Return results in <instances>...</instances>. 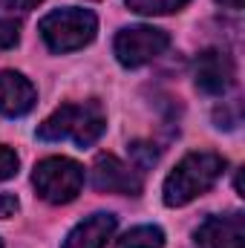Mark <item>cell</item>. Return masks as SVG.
I'll return each instance as SVG.
<instances>
[{
    "label": "cell",
    "mask_w": 245,
    "mask_h": 248,
    "mask_svg": "<svg viewBox=\"0 0 245 248\" xmlns=\"http://www.w3.org/2000/svg\"><path fill=\"white\" fill-rule=\"evenodd\" d=\"M107 130V116L98 101H75L61 104L46 122L38 127V139L44 141H63L72 139L78 147H90Z\"/></svg>",
    "instance_id": "2"
},
{
    "label": "cell",
    "mask_w": 245,
    "mask_h": 248,
    "mask_svg": "<svg viewBox=\"0 0 245 248\" xmlns=\"http://www.w3.org/2000/svg\"><path fill=\"white\" fill-rule=\"evenodd\" d=\"M17 153L12 150V147H6V144H0V182H6V179H12L15 173H17Z\"/></svg>",
    "instance_id": "13"
},
{
    "label": "cell",
    "mask_w": 245,
    "mask_h": 248,
    "mask_svg": "<svg viewBox=\"0 0 245 248\" xmlns=\"http://www.w3.org/2000/svg\"><path fill=\"white\" fill-rule=\"evenodd\" d=\"M92 185H95V190H107V193H127V196L141 193L138 173H133L113 153L95 156V162H92Z\"/></svg>",
    "instance_id": "8"
},
{
    "label": "cell",
    "mask_w": 245,
    "mask_h": 248,
    "mask_svg": "<svg viewBox=\"0 0 245 248\" xmlns=\"http://www.w3.org/2000/svg\"><path fill=\"white\" fill-rule=\"evenodd\" d=\"M222 173H225V159L219 153H211V150L187 153L165 179V187H162L165 205L182 208L187 202H193L196 196L208 193L216 185Z\"/></svg>",
    "instance_id": "1"
},
{
    "label": "cell",
    "mask_w": 245,
    "mask_h": 248,
    "mask_svg": "<svg viewBox=\"0 0 245 248\" xmlns=\"http://www.w3.org/2000/svg\"><path fill=\"white\" fill-rule=\"evenodd\" d=\"M0 248H3V243H0Z\"/></svg>",
    "instance_id": "19"
},
{
    "label": "cell",
    "mask_w": 245,
    "mask_h": 248,
    "mask_svg": "<svg viewBox=\"0 0 245 248\" xmlns=\"http://www.w3.org/2000/svg\"><path fill=\"white\" fill-rule=\"evenodd\" d=\"M20 38V29L12 17H0V49H12Z\"/></svg>",
    "instance_id": "14"
},
{
    "label": "cell",
    "mask_w": 245,
    "mask_h": 248,
    "mask_svg": "<svg viewBox=\"0 0 245 248\" xmlns=\"http://www.w3.org/2000/svg\"><path fill=\"white\" fill-rule=\"evenodd\" d=\"M219 6H225V9H234V12H240L243 9V0H216Z\"/></svg>",
    "instance_id": "18"
},
{
    "label": "cell",
    "mask_w": 245,
    "mask_h": 248,
    "mask_svg": "<svg viewBox=\"0 0 245 248\" xmlns=\"http://www.w3.org/2000/svg\"><path fill=\"white\" fill-rule=\"evenodd\" d=\"M116 225H119V219L113 214H104V211L92 214L66 234L61 248H104L107 240L116 234Z\"/></svg>",
    "instance_id": "10"
},
{
    "label": "cell",
    "mask_w": 245,
    "mask_h": 248,
    "mask_svg": "<svg viewBox=\"0 0 245 248\" xmlns=\"http://www.w3.org/2000/svg\"><path fill=\"white\" fill-rule=\"evenodd\" d=\"M44 0H0V9H6V12H17V15H26V12H32V9H38Z\"/></svg>",
    "instance_id": "16"
},
{
    "label": "cell",
    "mask_w": 245,
    "mask_h": 248,
    "mask_svg": "<svg viewBox=\"0 0 245 248\" xmlns=\"http://www.w3.org/2000/svg\"><path fill=\"white\" fill-rule=\"evenodd\" d=\"M38 101V90L35 84L15 72V69H3L0 72V113L9 116V119H17V116H26Z\"/></svg>",
    "instance_id": "9"
},
{
    "label": "cell",
    "mask_w": 245,
    "mask_h": 248,
    "mask_svg": "<svg viewBox=\"0 0 245 248\" xmlns=\"http://www.w3.org/2000/svg\"><path fill=\"white\" fill-rule=\"evenodd\" d=\"M17 196L15 193H0V219H9V217H15L17 214Z\"/></svg>",
    "instance_id": "17"
},
{
    "label": "cell",
    "mask_w": 245,
    "mask_h": 248,
    "mask_svg": "<svg viewBox=\"0 0 245 248\" xmlns=\"http://www.w3.org/2000/svg\"><path fill=\"white\" fill-rule=\"evenodd\" d=\"M32 185L38 196L49 205H66L72 202L84 187V168L66 156H49L35 165Z\"/></svg>",
    "instance_id": "4"
},
{
    "label": "cell",
    "mask_w": 245,
    "mask_h": 248,
    "mask_svg": "<svg viewBox=\"0 0 245 248\" xmlns=\"http://www.w3.org/2000/svg\"><path fill=\"white\" fill-rule=\"evenodd\" d=\"M170 46V35L165 29H156V26H127L116 35V44H113V52L122 66L127 69H136V66H144L153 58H159L165 49Z\"/></svg>",
    "instance_id": "5"
},
{
    "label": "cell",
    "mask_w": 245,
    "mask_h": 248,
    "mask_svg": "<svg viewBox=\"0 0 245 248\" xmlns=\"http://www.w3.org/2000/svg\"><path fill=\"white\" fill-rule=\"evenodd\" d=\"M196 248H245V219L240 211L208 217L193 231Z\"/></svg>",
    "instance_id": "7"
},
{
    "label": "cell",
    "mask_w": 245,
    "mask_h": 248,
    "mask_svg": "<svg viewBox=\"0 0 245 248\" xmlns=\"http://www.w3.org/2000/svg\"><path fill=\"white\" fill-rule=\"evenodd\" d=\"M113 248H165V231L159 225L130 228Z\"/></svg>",
    "instance_id": "11"
},
{
    "label": "cell",
    "mask_w": 245,
    "mask_h": 248,
    "mask_svg": "<svg viewBox=\"0 0 245 248\" xmlns=\"http://www.w3.org/2000/svg\"><path fill=\"white\" fill-rule=\"evenodd\" d=\"M187 3H190V0H127L130 12H136V15H147V17L179 12V9L187 6Z\"/></svg>",
    "instance_id": "12"
},
{
    "label": "cell",
    "mask_w": 245,
    "mask_h": 248,
    "mask_svg": "<svg viewBox=\"0 0 245 248\" xmlns=\"http://www.w3.org/2000/svg\"><path fill=\"white\" fill-rule=\"evenodd\" d=\"M234 78H237V66H234L228 52L205 49L196 58L193 81H196V90H202L205 95H225L234 87Z\"/></svg>",
    "instance_id": "6"
},
{
    "label": "cell",
    "mask_w": 245,
    "mask_h": 248,
    "mask_svg": "<svg viewBox=\"0 0 245 248\" xmlns=\"http://www.w3.org/2000/svg\"><path fill=\"white\" fill-rule=\"evenodd\" d=\"M38 32L52 52H75V49H84L87 44H92V38L98 32V17L90 9L66 6V9L49 12L38 23Z\"/></svg>",
    "instance_id": "3"
},
{
    "label": "cell",
    "mask_w": 245,
    "mask_h": 248,
    "mask_svg": "<svg viewBox=\"0 0 245 248\" xmlns=\"http://www.w3.org/2000/svg\"><path fill=\"white\" fill-rule=\"evenodd\" d=\"M130 153L136 156V162H138V168H150V165L156 162V156H159V153H156V150H153L150 144H144V141H136V144L130 147Z\"/></svg>",
    "instance_id": "15"
}]
</instances>
